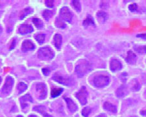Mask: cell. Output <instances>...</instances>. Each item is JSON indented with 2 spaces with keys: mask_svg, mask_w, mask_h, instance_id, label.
<instances>
[{
  "mask_svg": "<svg viewBox=\"0 0 146 117\" xmlns=\"http://www.w3.org/2000/svg\"><path fill=\"white\" fill-rule=\"evenodd\" d=\"M91 69L92 67L90 63L88 62H87V61L84 60L82 63H80L78 65H76L75 71H76L78 76L82 78L84 76L87 72L91 71Z\"/></svg>",
  "mask_w": 146,
  "mask_h": 117,
  "instance_id": "cell-1",
  "label": "cell"
},
{
  "mask_svg": "<svg viewBox=\"0 0 146 117\" xmlns=\"http://www.w3.org/2000/svg\"><path fill=\"white\" fill-rule=\"evenodd\" d=\"M38 57L43 60H51L54 57V52L49 47H43L38 50Z\"/></svg>",
  "mask_w": 146,
  "mask_h": 117,
  "instance_id": "cell-2",
  "label": "cell"
},
{
  "mask_svg": "<svg viewBox=\"0 0 146 117\" xmlns=\"http://www.w3.org/2000/svg\"><path fill=\"white\" fill-rule=\"evenodd\" d=\"M52 80L65 86H71L74 84V80L71 77L67 76H61V75L58 74H55L52 76Z\"/></svg>",
  "mask_w": 146,
  "mask_h": 117,
  "instance_id": "cell-3",
  "label": "cell"
},
{
  "mask_svg": "<svg viewBox=\"0 0 146 117\" xmlns=\"http://www.w3.org/2000/svg\"><path fill=\"white\" fill-rule=\"evenodd\" d=\"M14 80L13 77L11 76H7L5 83V84L3 85V86L1 89V94L5 95V96L10 94L14 86Z\"/></svg>",
  "mask_w": 146,
  "mask_h": 117,
  "instance_id": "cell-4",
  "label": "cell"
},
{
  "mask_svg": "<svg viewBox=\"0 0 146 117\" xmlns=\"http://www.w3.org/2000/svg\"><path fill=\"white\" fill-rule=\"evenodd\" d=\"M109 83V78L104 75H98L94 78L93 84L94 86L98 88H102L108 86Z\"/></svg>",
  "mask_w": 146,
  "mask_h": 117,
  "instance_id": "cell-5",
  "label": "cell"
},
{
  "mask_svg": "<svg viewBox=\"0 0 146 117\" xmlns=\"http://www.w3.org/2000/svg\"><path fill=\"white\" fill-rule=\"evenodd\" d=\"M36 92L38 93V98L40 100H44L47 94V89L44 83H38L36 84Z\"/></svg>",
  "mask_w": 146,
  "mask_h": 117,
  "instance_id": "cell-6",
  "label": "cell"
},
{
  "mask_svg": "<svg viewBox=\"0 0 146 117\" xmlns=\"http://www.w3.org/2000/svg\"><path fill=\"white\" fill-rule=\"evenodd\" d=\"M72 16L73 14L68 7H64L61 9L60 12V18L62 19H63L67 22L70 23L72 21Z\"/></svg>",
  "mask_w": 146,
  "mask_h": 117,
  "instance_id": "cell-7",
  "label": "cell"
},
{
  "mask_svg": "<svg viewBox=\"0 0 146 117\" xmlns=\"http://www.w3.org/2000/svg\"><path fill=\"white\" fill-rule=\"evenodd\" d=\"M87 96H88V92L87 91L86 87H82L80 91L76 94V98L78 100L80 103L83 106L87 104Z\"/></svg>",
  "mask_w": 146,
  "mask_h": 117,
  "instance_id": "cell-8",
  "label": "cell"
},
{
  "mask_svg": "<svg viewBox=\"0 0 146 117\" xmlns=\"http://www.w3.org/2000/svg\"><path fill=\"white\" fill-rule=\"evenodd\" d=\"M34 31V29L32 25H29V24H22L19 27L18 32L20 35H25L27 34L33 33Z\"/></svg>",
  "mask_w": 146,
  "mask_h": 117,
  "instance_id": "cell-9",
  "label": "cell"
},
{
  "mask_svg": "<svg viewBox=\"0 0 146 117\" xmlns=\"http://www.w3.org/2000/svg\"><path fill=\"white\" fill-rule=\"evenodd\" d=\"M19 100H20V104L21 106L22 109H25V108H27L29 106V104L31 103V102H33V98L31 97L30 94H25L24 96H21L20 98H19Z\"/></svg>",
  "mask_w": 146,
  "mask_h": 117,
  "instance_id": "cell-10",
  "label": "cell"
},
{
  "mask_svg": "<svg viewBox=\"0 0 146 117\" xmlns=\"http://www.w3.org/2000/svg\"><path fill=\"white\" fill-rule=\"evenodd\" d=\"M35 45L33 43V41L28 40L23 41L22 45H21V49H22L23 52L33 51L35 50Z\"/></svg>",
  "mask_w": 146,
  "mask_h": 117,
  "instance_id": "cell-11",
  "label": "cell"
},
{
  "mask_svg": "<svg viewBox=\"0 0 146 117\" xmlns=\"http://www.w3.org/2000/svg\"><path fill=\"white\" fill-rule=\"evenodd\" d=\"M64 100L66 102L67 104V108L69 109V110L71 113H74L78 110V106L77 105L74 103V101H72L71 99L67 97H64Z\"/></svg>",
  "mask_w": 146,
  "mask_h": 117,
  "instance_id": "cell-12",
  "label": "cell"
},
{
  "mask_svg": "<svg viewBox=\"0 0 146 117\" xmlns=\"http://www.w3.org/2000/svg\"><path fill=\"white\" fill-rule=\"evenodd\" d=\"M122 68V65L121 62L116 59H113L111 61L110 63V69L113 72L120 70Z\"/></svg>",
  "mask_w": 146,
  "mask_h": 117,
  "instance_id": "cell-13",
  "label": "cell"
},
{
  "mask_svg": "<svg viewBox=\"0 0 146 117\" xmlns=\"http://www.w3.org/2000/svg\"><path fill=\"white\" fill-rule=\"evenodd\" d=\"M125 60L129 64H135L136 62H137V56H136V55L133 51H129L127 53V55L125 58Z\"/></svg>",
  "mask_w": 146,
  "mask_h": 117,
  "instance_id": "cell-14",
  "label": "cell"
},
{
  "mask_svg": "<svg viewBox=\"0 0 146 117\" xmlns=\"http://www.w3.org/2000/svg\"><path fill=\"white\" fill-rule=\"evenodd\" d=\"M62 36L59 34H56L54 36V38H53V44L54 45L55 47L58 49H60L61 48V46H62Z\"/></svg>",
  "mask_w": 146,
  "mask_h": 117,
  "instance_id": "cell-15",
  "label": "cell"
},
{
  "mask_svg": "<svg viewBox=\"0 0 146 117\" xmlns=\"http://www.w3.org/2000/svg\"><path fill=\"white\" fill-rule=\"evenodd\" d=\"M33 109L36 111L38 112L40 114H42L43 117H52V116H50L49 114H48L47 112H46V109L44 106H35L34 107Z\"/></svg>",
  "mask_w": 146,
  "mask_h": 117,
  "instance_id": "cell-16",
  "label": "cell"
},
{
  "mask_svg": "<svg viewBox=\"0 0 146 117\" xmlns=\"http://www.w3.org/2000/svg\"><path fill=\"white\" fill-rule=\"evenodd\" d=\"M104 108L106 110L112 112V113H115L117 112V108H116V107L115 106H114L113 104H111L110 102H104Z\"/></svg>",
  "mask_w": 146,
  "mask_h": 117,
  "instance_id": "cell-17",
  "label": "cell"
},
{
  "mask_svg": "<svg viewBox=\"0 0 146 117\" xmlns=\"http://www.w3.org/2000/svg\"><path fill=\"white\" fill-rule=\"evenodd\" d=\"M64 90L62 88H58V87H53L51 89V97L52 98H56L62 93Z\"/></svg>",
  "mask_w": 146,
  "mask_h": 117,
  "instance_id": "cell-18",
  "label": "cell"
},
{
  "mask_svg": "<svg viewBox=\"0 0 146 117\" xmlns=\"http://www.w3.org/2000/svg\"><path fill=\"white\" fill-rule=\"evenodd\" d=\"M33 13V9L31 8H27V9H23V11L20 13V15H19V19H23V18H25L27 16L32 14Z\"/></svg>",
  "mask_w": 146,
  "mask_h": 117,
  "instance_id": "cell-19",
  "label": "cell"
},
{
  "mask_svg": "<svg viewBox=\"0 0 146 117\" xmlns=\"http://www.w3.org/2000/svg\"><path fill=\"white\" fill-rule=\"evenodd\" d=\"M127 94V89L125 86H121L118 89L116 92V94L118 97H123Z\"/></svg>",
  "mask_w": 146,
  "mask_h": 117,
  "instance_id": "cell-20",
  "label": "cell"
},
{
  "mask_svg": "<svg viewBox=\"0 0 146 117\" xmlns=\"http://www.w3.org/2000/svg\"><path fill=\"white\" fill-rule=\"evenodd\" d=\"M27 88H28L27 85L25 84V83H23V82L19 83V84H18V86H17V89H18L19 94H22L23 92H25L26 90L27 89Z\"/></svg>",
  "mask_w": 146,
  "mask_h": 117,
  "instance_id": "cell-21",
  "label": "cell"
},
{
  "mask_svg": "<svg viewBox=\"0 0 146 117\" xmlns=\"http://www.w3.org/2000/svg\"><path fill=\"white\" fill-rule=\"evenodd\" d=\"M97 18H98V20L100 23H104L106 20L107 18H108V15L106 13L102 11H100L96 14Z\"/></svg>",
  "mask_w": 146,
  "mask_h": 117,
  "instance_id": "cell-22",
  "label": "cell"
},
{
  "mask_svg": "<svg viewBox=\"0 0 146 117\" xmlns=\"http://www.w3.org/2000/svg\"><path fill=\"white\" fill-rule=\"evenodd\" d=\"M83 25H84L85 27H87L89 25H94V21L93 18H92L91 16H88L87 17V18L85 19L83 22Z\"/></svg>",
  "mask_w": 146,
  "mask_h": 117,
  "instance_id": "cell-23",
  "label": "cell"
},
{
  "mask_svg": "<svg viewBox=\"0 0 146 117\" xmlns=\"http://www.w3.org/2000/svg\"><path fill=\"white\" fill-rule=\"evenodd\" d=\"M55 25L58 28L64 29L66 27V24L60 18H57L55 21Z\"/></svg>",
  "mask_w": 146,
  "mask_h": 117,
  "instance_id": "cell-24",
  "label": "cell"
},
{
  "mask_svg": "<svg viewBox=\"0 0 146 117\" xmlns=\"http://www.w3.org/2000/svg\"><path fill=\"white\" fill-rule=\"evenodd\" d=\"M72 5L74 7V9L76 10V11L78 13H80L81 11V4H80L79 1L77 0H73L71 2Z\"/></svg>",
  "mask_w": 146,
  "mask_h": 117,
  "instance_id": "cell-25",
  "label": "cell"
},
{
  "mask_svg": "<svg viewBox=\"0 0 146 117\" xmlns=\"http://www.w3.org/2000/svg\"><path fill=\"white\" fill-rule=\"evenodd\" d=\"M53 14H54V13L52 11H49V10H45L43 13V16L46 20L48 21L53 16Z\"/></svg>",
  "mask_w": 146,
  "mask_h": 117,
  "instance_id": "cell-26",
  "label": "cell"
},
{
  "mask_svg": "<svg viewBox=\"0 0 146 117\" xmlns=\"http://www.w3.org/2000/svg\"><path fill=\"white\" fill-rule=\"evenodd\" d=\"M33 22L38 29H41L43 27V21L39 18H33Z\"/></svg>",
  "mask_w": 146,
  "mask_h": 117,
  "instance_id": "cell-27",
  "label": "cell"
},
{
  "mask_svg": "<svg viewBox=\"0 0 146 117\" xmlns=\"http://www.w3.org/2000/svg\"><path fill=\"white\" fill-rule=\"evenodd\" d=\"M35 39L40 44H42L44 42L45 39V35L43 34H40V35H37L35 36Z\"/></svg>",
  "mask_w": 146,
  "mask_h": 117,
  "instance_id": "cell-28",
  "label": "cell"
},
{
  "mask_svg": "<svg viewBox=\"0 0 146 117\" xmlns=\"http://www.w3.org/2000/svg\"><path fill=\"white\" fill-rule=\"evenodd\" d=\"M135 49L139 53H146V45L145 46H136Z\"/></svg>",
  "mask_w": 146,
  "mask_h": 117,
  "instance_id": "cell-29",
  "label": "cell"
},
{
  "mask_svg": "<svg viewBox=\"0 0 146 117\" xmlns=\"http://www.w3.org/2000/svg\"><path fill=\"white\" fill-rule=\"evenodd\" d=\"M91 108L87 107V108H85L84 109H83L82 113V115L84 117H88L89 114L91 113Z\"/></svg>",
  "mask_w": 146,
  "mask_h": 117,
  "instance_id": "cell-30",
  "label": "cell"
},
{
  "mask_svg": "<svg viewBox=\"0 0 146 117\" xmlns=\"http://www.w3.org/2000/svg\"><path fill=\"white\" fill-rule=\"evenodd\" d=\"M138 9V6L137 5L136 3H133V4H131L129 7V11H131V12H135Z\"/></svg>",
  "mask_w": 146,
  "mask_h": 117,
  "instance_id": "cell-31",
  "label": "cell"
},
{
  "mask_svg": "<svg viewBox=\"0 0 146 117\" xmlns=\"http://www.w3.org/2000/svg\"><path fill=\"white\" fill-rule=\"evenodd\" d=\"M135 85H134V86H133V91H138V90H139L140 87V86L139 83H138V82L137 81V80H135Z\"/></svg>",
  "mask_w": 146,
  "mask_h": 117,
  "instance_id": "cell-32",
  "label": "cell"
},
{
  "mask_svg": "<svg viewBox=\"0 0 146 117\" xmlns=\"http://www.w3.org/2000/svg\"><path fill=\"white\" fill-rule=\"evenodd\" d=\"M54 1L47 0V1H46L45 4L46 5H47L48 7H49V8H52V7H54Z\"/></svg>",
  "mask_w": 146,
  "mask_h": 117,
  "instance_id": "cell-33",
  "label": "cell"
},
{
  "mask_svg": "<svg viewBox=\"0 0 146 117\" xmlns=\"http://www.w3.org/2000/svg\"><path fill=\"white\" fill-rule=\"evenodd\" d=\"M42 72L45 76H48V75L50 74V70L49 69V68H48V67L43 68V69H42Z\"/></svg>",
  "mask_w": 146,
  "mask_h": 117,
  "instance_id": "cell-34",
  "label": "cell"
},
{
  "mask_svg": "<svg viewBox=\"0 0 146 117\" xmlns=\"http://www.w3.org/2000/svg\"><path fill=\"white\" fill-rule=\"evenodd\" d=\"M16 41L15 39H14L13 41H12V45H11V47H10V50H13V49H14V47H15L16 46Z\"/></svg>",
  "mask_w": 146,
  "mask_h": 117,
  "instance_id": "cell-35",
  "label": "cell"
},
{
  "mask_svg": "<svg viewBox=\"0 0 146 117\" xmlns=\"http://www.w3.org/2000/svg\"><path fill=\"white\" fill-rule=\"evenodd\" d=\"M137 36L138 38L143 39V40H146V34H139Z\"/></svg>",
  "mask_w": 146,
  "mask_h": 117,
  "instance_id": "cell-36",
  "label": "cell"
},
{
  "mask_svg": "<svg viewBox=\"0 0 146 117\" xmlns=\"http://www.w3.org/2000/svg\"><path fill=\"white\" fill-rule=\"evenodd\" d=\"M140 114H142V115L143 116H146V110H142V111H140Z\"/></svg>",
  "mask_w": 146,
  "mask_h": 117,
  "instance_id": "cell-37",
  "label": "cell"
},
{
  "mask_svg": "<svg viewBox=\"0 0 146 117\" xmlns=\"http://www.w3.org/2000/svg\"><path fill=\"white\" fill-rule=\"evenodd\" d=\"M96 117H107V116L105 115V114H100V115H98Z\"/></svg>",
  "mask_w": 146,
  "mask_h": 117,
  "instance_id": "cell-38",
  "label": "cell"
},
{
  "mask_svg": "<svg viewBox=\"0 0 146 117\" xmlns=\"http://www.w3.org/2000/svg\"><path fill=\"white\" fill-rule=\"evenodd\" d=\"M29 117H38L36 115H35V114H31V115H29Z\"/></svg>",
  "mask_w": 146,
  "mask_h": 117,
  "instance_id": "cell-39",
  "label": "cell"
},
{
  "mask_svg": "<svg viewBox=\"0 0 146 117\" xmlns=\"http://www.w3.org/2000/svg\"><path fill=\"white\" fill-rule=\"evenodd\" d=\"M2 31H3V29H2V27L1 26H0V35H1V33H2Z\"/></svg>",
  "mask_w": 146,
  "mask_h": 117,
  "instance_id": "cell-40",
  "label": "cell"
},
{
  "mask_svg": "<svg viewBox=\"0 0 146 117\" xmlns=\"http://www.w3.org/2000/svg\"><path fill=\"white\" fill-rule=\"evenodd\" d=\"M1 77H0V84H1Z\"/></svg>",
  "mask_w": 146,
  "mask_h": 117,
  "instance_id": "cell-41",
  "label": "cell"
},
{
  "mask_svg": "<svg viewBox=\"0 0 146 117\" xmlns=\"http://www.w3.org/2000/svg\"><path fill=\"white\" fill-rule=\"evenodd\" d=\"M17 117H23V116H21V115H19V116H18Z\"/></svg>",
  "mask_w": 146,
  "mask_h": 117,
  "instance_id": "cell-42",
  "label": "cell"
},
{
  "mask_svg": "<svg viewBox=\"0 0 146 117\" xmlns=\"http://www.w3.org/2000/svg\"><path fill=\"white\" fill-rule=\"evenodd\" d=\"M0 6H1V4H0Z\"/></svg>",
  "mask_w": 146,
  "mask_h": 117,
  "instance_id": "cell-43",
  "label": "cell"
},
{
  "mask_svg": "<svg viewBox=\"0 0 146 117\" xmlns=\"http://www.w3.org/2000/svg\"><path fill=\"white\" fill-rule=\"evenodd\" d=\"M145 94H146V92H145ZM145 95H146V94H145Z\"/></svg>",
  "mask_w": 146,
  "mask_h": 117,
  "instance_id": "cell-44",
  "label": "cell"
},
{
  "mask_svg": "<svg viewBox=\"0 0 146 117\" xmlns=\"http://www.w3.org/2000/svg\"><path fill=\"white\" fill-rule=\"evenodd\" d=\"M0 14H1V13H0Z\"/></svg>",
  "mask_w": 146,
  "mask_h": 117,
  "instance_id": "cell-45",
  "label": "cell"
}]
</instances>
